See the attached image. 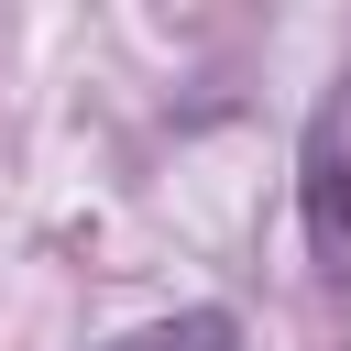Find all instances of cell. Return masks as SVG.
<instances>
[{"mask_svg":"<svg viewBox=\"0 0 351 351\" xmlns=\"http://www.w3.org/2000/svg\"><path fill=\"white\" fill-rule=\"evenodd\" d=\"M296 208H307L318 274L351 285V77H340V88L318 99V121H307V186H296Z\"/></svg>","mask_w":351,"mask_h":351,"instance_id":"cell-1","label":"cell"},{"mask_svg":"<svg viewBox=\"0 0 351 351\" xmlns=\"http://www.w3.org/2000/svg\"><path fill=\"white\" fill-rule=\"evenodd\" d=\"M110 351H241V329H230V307H186V318H154V329L110 340Z\"/></svg>","mask_w":351,"mask_h":351,"instance_id":"cell-2","label":"cell"}]
</instances>
